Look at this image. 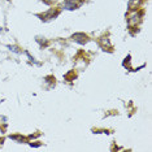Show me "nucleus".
<instances>
[{
    "instance_id": "obj_11",
    "label": "nucleus",
    "mask_w": 152,
    "mask_h": 152,
    "mask_svg": "<svg viewBox=\"0 0 152 152\" xmlns=\"http://www.w3.org/2000/svg\"><path fill=\"white\" fill-rule=\"evenodd\" d=\"M30 146L31 147H39V146H42V144L38 143V142H33V143H30Z\"/></svg>"
},
{
    "instance_id": "obj_7",
    "label": "nucleus",
    "mask_w": 152,
    "mask_h": 152,
    "mask_svg": "<svg viewBox=\"0 0 152 152\" xmlns=\"http://www.w3.org/2000/svg\"><path fill=\"white\" fill-rule=\"evenodd\" d=\"M11 139L18 142V143H25L26 142V138L23 135H18V134H17V135H11Z\"/></svg>"
},
{
    "instance_id": "obj_13",
    "label": "nucleus",
    "mask_w": 152,
    "mask_h": 152,
    "mask_svg": "<svg viewBox=\"0 0 152 152\" xmlns=\"http://www.w3.org/2000/svg\"><path fill=\"white\" fill-rule=\"evenodd\" d=\"M44 3H46V4H53L55 1H56V0H43Z\"/></svg>"
},
{
    "instance_id": "obj_15",
    "label": "nucleus",
    "mask_w": 152,
    "mask_h": 152,
    "mask_svg": "<svg viewBox=\"0 0 152 152\" xmlns=\"http://www.w3.org/2000/svg\"><path fill=\"white\" fill-rule=\"evenodd\" d=\"M0 33H1V27H0Z\"/></svg>"
},
{
    "instance_id": "obj_6",
    "label": "nucleus",
    "mask_w": 152,
    "mask_h": 152,
    "mask_svg": "<svg viewBox=\"0 0 152 152\" xmlns=\"http://www.w3.org/2000/svg\"><path fill=\"white\" fill-rule=\"evenodd\" d=\"M139 22H140V16H139V15H134V16H131V17H130V20H129V25H130V26L138 25Z\"/></svg>"
},
{
    "instance_id": "obj_12",
    "label": "nucleus",
    "mask_w": 152,
    "mask_h": 152,
    "mask_svg": "<svg viewBox=\"0 0 152 152\" xmlns=\"http://www.w3.org/2000/svg\"><path fill=\"white\" fill-rule=\"evenodd\" d=\"M26 55H27V56H29V58H30V61H31V63H34V64H35V60H34V57L31 56V55H30L29 52H26Z\"/></svg>"
},
{
    "instance_id": "obj_14",
    "label": "nucleus",
    "mask_w": 152,
    "mask_h": 152,
    "mask_svg": "<svg viewBox=\"0 0 152 152\" xmlns=\"http://www.w3.org/2000/svg\"><path fill=\"white\" fill-rule=\"evenodd\" d=\"M3 142H4V139H3V138H1V139H0V144H1Z\"/></svg>"
},
{
    "instance_id": "obj_10",
    "label": "nucleus",
    "mask_w": 152,
    "mask_h": 152,
    "mask_svg": "<svg viewBox=\"0 0 152 152\" xmlns=\"http://www.w3.org/2000/svg\"><path fill=\"white\" fill-rule=\"evenodd\" d=\"M35 40H37V42L40 44V47H44V46H47V43H48L47 40H42V38H37Z\"/></svg>"
},
{
    "instance_id": "obj_5",
    "label": "nucleus",
    "mask_w": 152,
    "mask_h": 152,
    "mask_svg": "<svg viewBox=\"0 0 152 152\" xmlns=\"http://www.w3.org/2000/svg\"><path fill=\"white\" fill-rule=\"evenodd\" d=\"M140 3L142 0H130L129 1V9L130 11H135L140 7Z\"/></svg>"
},
{
    "instance_id": "obj_1",
    "label": "nucleus",
    "mask_w": 152,
    "mask_h": 152,
    "mask_svg": "<svg viewBox=\"0 0 152 152\" xmlns=\"http://www.w3.org/2000/svg\"><path fill=\"white\" fill-rule=\"evenodd\" d=\"M64 3H65V9L74 11V9H77L83 1H82V0H65Z\"/></svg>"
},
{
    "instance_id": "obj_2",
    "label": "nucleus",
    "mask_w": 152,
    "mask_h": 152,
    "mask_svg": "<svg viewBox=\"0 0 152 152\" xmlns=\"http://www.w3.org/2000/svg\"><path fill=\"white\" fill-rule=\"evenodd\" d=\"M72 39H73L74 42H78L81 44H86L88 42V37L86 35L85 33H75L72 35Z\"/></svg>"
},
{
    "instance_id": "obj_9",
    "label": "nucleus",
    "mask_w": 152,
    "mask_h": 152,
    "mask_svg": "<svg viewBox=\"0 0 152 152\" xmlns=\"http://www.w3.org/2000/svg\"><path fill=\"white\" fill-rule=\"evenodd\" d=\"M75 77H77V75H75L74 72H70V73H69V74L65 75V79H68V81H70V79H74Z\"/></svg>"
},
{
    "instance_id": "obj_4",
    "label": "nucleus",
    "mask_w": 152,
    "mask_h": 152,
    "mask_svg": "<svg viewBox=\"0 0 152 152\" xmlns=\"http://www.w3.org/2000/svg\"><path fill=\"white\" fill-rule=\"evenodd\" d=\"M56 16H58V11H50L48 13H44V15H40L39 17H42L43 20H52Z\"/></svg>"
},
{
    "instance_id": "obj_8",
    "label": "nucleus",
    "mask_w": 152,
    "mask_h": 152,
    "mask_svg": "<svg viewBox=\"0 0 152 152\" xmlns=\"http://www.w3.org/2000/svg\"><path fill=\"white\" fill-rule=\"evenodd\" d=\"M7 48H9L12 52H16V53L20 52V50H18V47H17V46H11V44H8V46H7Z\"/></svg>"
},
{
    "instance_id": "obj_3",
    "label": "nucleus",
    "mask_w": 152,
    "mask_h": 152,
    "mask_svg": "<svg viewBox=\"0 0 152 152\" xmlns=\"http://www.w3.org/2000/svg\"><path fill=\"white\" fill-rule=\"evenodd\" d=\"M99 43H100V46L104 48L105 51H109L108 48L110 47V42H109V38L108 37H102V38H100V40H99Z\"/></svg>"
}]
</instances>
